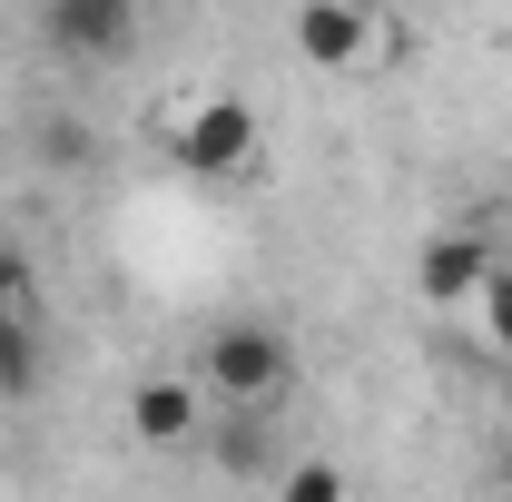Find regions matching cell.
I'll return each instance as SVG.
<instances>
[{"label":"cell","mask_w":512,"mask_h":502,"mask_svg":"<svg viewBox=\"0 0 512 502\" xmlns=\"http://www.w3.org/2000/svg\"><path fill=\"white\" fill-rule=\"evenodd\" d=\"M158 148L188 168V178H247L256 148H266V128H256V99H237V89H188V99H168L158 109Z\"/></svg>","instance_id":"obj_1"},{"label":"cell","mask_w":512,"mask_h":502,"mask_svg":"<svg viewBox=\"0 0 512 502\" xmlns=\"http://www.w3.org/2000/svg\"><path fill=\"white\" fill-rule=\"evenodd\" d=\"M197 384H207L227 414H276V404H286V384H296V345H286L276 325L237 315V325H217V335H207Z\"/></svg>","instance_id":"obj_2"},{"label":"cell","mask_w":512,"mask_h":502,"mask_svg":"<svg viewBox=\"0 0 512 502\" xmlns=\"http://www.w3.org/2000/svg\"><path fill=\"white\" fill-rule=\"evenodd\" d=\"M296 60L325 69V79H365V69H394L404 30L384 20L375 0H296Z\"/></svg>","instance_id":"obj_3"},{"label":"cell","mask_w":512,"mask_h":502,"mask_svg":"<svg viewBox=\"0 0 512 502\" xmlns=\"http://www.w3.org/2000/svg\"><path fill=\"white\" fill-rule=\"evenodd\" d=\"M483 276H493V237H483V227H434V237L414 247V306L453 315V306H473Z\"/></svg>","instance_id":"obj_4"},{"label":"cell","mask_w":512,"mask_h":502,"mask_svg":"<svg viewBox=\"0 0 512 502\" xmlns=\"http://www.w3.org/2000/svg\"><path fill=\"white\" fill-rule=\"evenodd\" d=\"M50 50L60 60H128L138 50V0H50Z\"/></svg>","instance_id":"obj_5"},{"label":"cell","mask_w":512,"mask_h":502,"mask_svg":"<svg viewBox=\"0 0 512 502\" xmlns=\"http://www.w3.org/2000/svg\"><path fill=\"white\" fill-rule=\"evenodd\" d=\"M197 424H207V384H188V375H148V384H128V434L148 443V453H178V443H197Z\"/></svg>","instance_id":"obj_6"},{"label":"cell","mask_w":512,"mask_h":502,"mask_svg":"<svg viewBox=\"0 0 512 502\" xmlns=\"http://www.w3.org/2000/svg\"><path fill=\"white\" fill-rule=\"evenodd\" d=\"M473 325H483V345L512 365V266H503V256H493V276L473 286Z\"/></svg>","instance_id":"obj_7"},{"label":"cell","mask_w":512,"mask_h":502,"mask_svg":"<svg viewBox=\"0 0 512 502\" xmlns=\"http://www.w3.org/2000/svg\"><path fill=\"white\" fill-rule=\"evenodd\" d=\"M286 502H345V463H286V473H266Z\"/></svg>","instance_id":"obj_8"},{"label":"cell","mask_w":512,"mask_h":502,"mask_svg":"<svg viewBox=\"0 0 512 502\" xmlns=\"http://www.w3.org/2000/svg\"><path fill=\"white\" fill-rule=\"evenodd\" d=\"M40 158H50V168H79V158H89V128H79V119H50V128H40Z\"/></svg>","instance_id":"obj_9"},{"label":"cell","mask_w":512,"mask_h":502,"mask_svg":"<svg viewBox=\"0 0 512 502\" xmlns=\"http://www.w3.org/2000/svg\"><path fill=\"white\" fill-rule=\"evenodd\" d=\"M20 296H30V266H20V256H10V247H0V315H10V306H20Z\"/></svg>","instance_id":"obj_10"}]
</instances>
